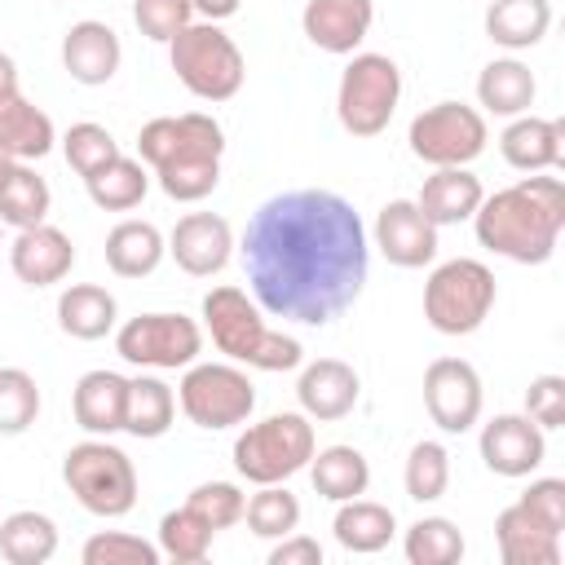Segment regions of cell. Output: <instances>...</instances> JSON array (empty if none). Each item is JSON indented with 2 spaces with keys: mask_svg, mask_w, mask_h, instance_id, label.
Wrapping results in <instances>:
<instances>
[{
  "mask_svg": "<svg viewBox=\"0 0 565 565\" xmlns=\"http://www.w3.org/2000/svg\"><path fill=\"white\" fill-rule=\"evenodd\" d=\"M212 525L194 512V508H172V512H163V521H159V552L168 556V561H177V565H199V561H207V552H212Z\"/></svg>",
  "mask_w": 565,
  "mask_h": 565,
  "instance_id": "d590c367",
  "label": "cell"
},
{
  "mask_svg": "<svg viewBox=\"0 0 565 565\" xmlns=\"http://www.w3.org/2000/svg\"><path fill=\"white\" fill-rule=\"evenodd\" d=\"M463 547L468 543L450 516H419L402 539V552L411 565H455L463 561Z\"/></svg>",
  "mask_w": 565,
  "mask_h": 565,
  "instance_id": "8d00e7d4",
  "label": "cell"
},
{
  "mask_svg": "<svg viewBox=\"0 0 565 565\" xmlns=\"http://www.w3.org/2000/svg\"><path fill=\"white\" fill-rule=\"evenodd\" d=\"M137 154L154 172L159 190L172 203H199L216 190L221 181V154H225V132L212 115L185 110V115H159L141 124L137 132Z\"/></svg>",
  "mask_w": 565,
  "mask_h": 565,
  "instance_id": "3957f363",
  "label": "cell"
},
{
  "mask_svg": "<svg viewBox=\"0 0 565 565\" xmlns=\"http://www.w3.org/2000/svg\"><path fill=\"white\" fill-rule=\"evenodd\" d=\"M525 415L547 433L565 424V380L561 375H534L525 388Z\"/></svg>",
  "mask_w": 565,
  "mask_h": 565,
  "instance_id": "f6af8a7d",
  "label": "cell"
},
{
  "mask_svg": "<svg viewBox=\"0 0 565 565\" xmlns=\"http://www.w3.org/2000/svg\"><path fill=\"white\" fill-rule=\"evenodd\" d=\"M115 318H119V305L97 282H71L57 296V327L71 340H102L115 331Z\"/></svg>",
  "mask_w": 565,
  "mask_h": 565,
  "instance_id": "f546056e",
  "label": "cell"
},
{
  "mask_svg": "<svg viewBox=\"0 0 565 565\" xmlns=\"http://www.w3.org/2000/svg\"><path fill=\"white\" fill-rule=\"evenodd\" d=\"M296 397H300V411H305L309 419L335 424V419H344V415L358 406L362 380H358V371H353L349 362H340V358H318V362H309V366L300 371Z\"/></svg>",
  "mask_w": 565,
  "mask_h": 565,
  "instance_id": "ffe728a7",
  "label": "cell"
},
{
  "mask_svg": "<svg viewBox=\"0 0 565 565\" xmlns=\"http://www.w3.org/2000/svg\"><path fill=\"white\" fill-rule=\"evenodd\" d=\"M238 4L243 0H190V9H194L199 22H225V18L238 13Z\"/></svg>",
  "mask_w": 565,
  "mask_h": 565,
  "instance_id": "c3c4849f",
  "label": "cell"
},
{
  "mask_svg": "<svg viewBox=\"0 0 565 565\" xmlns=\"http://www.w3.org/2000/svg\"><path fill=\"white\" fill-rule=\"evenodd\" d=\"M49 207H53L49 181L31 163H13V172L0 185V221L13 230H31L49 221Z\"/></svg>",
  "mask_w": 565,
  "mask_h": 565,
  "instance_id": "e575fe53",
  "label": "cell"
},
{
  "mask_svg": "<svg viewBox=\"0 0 565 565\" xmlns=\"http://www.w3.org/2000/svg\"><path fill=\"white\" fill-rule=\"evenodd\" d=\"M481 199H486V190L468 168H433V177H424V185L415 194V207L441 230V225L472 221Z\"/></svg>",
  "mask_w": 565,
  "mask_h": 565,
  "instance_id": "d4e9b609",
  "label": "cell"
},
{
  "mask_svg": "<svg viewBox=\"0 0 565 565\" xmlns=\"http://www.w3.org/2000/svg\"><path fill=\"white\" fill-rule=\"evenodd\" d=\"M521 503H525L539 521H547L552 530H565V481H561V477H539V481H530V486L521 490Z\"/></svg>",
  "mask_w": 565,
  "mask_h": 565,
  "instance_id": "bcb514c9",
  "label": "cell"
},
{
  "mask_svg": "<svg viewBox=\"0 0 565 565\" xmlns=\"http://www.w3.org/2000/svg\"><path fill=\"white\" fill-rule=\"evenodd\" d=\"M177 402L194 428L216 433L252 419L256 388L238 362H190L177 384Z\"/></svg>",
  "mask_w": 565,
  "mask_h": 565,
  "instance_id": "30bf717a",
  "label": "cell"
},
{
  "mask_svg": "<svg viewBox=\"0 0 565 565\" xmlns=\"http://www.w3.org/2000/svg\"><path fill=\"white\" fill-rule=\"evenodd\" d=\"M313 450H318V437H313L309 415L282 411L260 424H247L234 437V472L252 486H274V481L296 477L300 468H309Z\"/></svg>",
  "mask_w": 565,
  "mask_h": 565,
  "instance_id": "5b68a950",
  "label": "cell"
},
{
  "mask_svg": "<svg viewBox=\"0 0 565 565\" xmlns=\"http://www.w3.org/2000/svg\"><path fill=\"white\" fill-rule=\"evenodd\" d=\"M124 62V44L115 35V26L97 22V18H84V22H71L66 35H62V71L84 84V88H102L115 79Z\"/></svg>",
  "mask_w": 565,
  "mask_h": 565,
  "instance_id": "ac0fdd59",
  "label": "cell"
},
{
  "mask_svg": "<svg viewBox=\"0 0 565 565\" xmlns=\"http://www.w3.org/2000/svg\"><path fill=\"white\" fill-rule=\"evenodd\" d=\"M168 256L190 274V278H212L230 265L234 256V230L216 212H185L172 234H168Z\"/></svg>",
  "mask_w": 565,
  "mask_h": 565,
  "instance_id": "2e32d148",
  "label": "cell"
},
{
  "mask_svg": "<svg viewBox=\"0 0 565 565\" xmlns=\"http://www.w3.org/2000/svg\"><path fill=\"white\" fill-rule=\"evenodd\" d=\"M168 62L185 93H194L199 102H230L247 79V62L221 31V22H190L181 35H172Z\"/></svg>",
  "mask_w": 565,
  "mask_h": 565,
  "instance_id": "ba28073f",
  "label": "cell"
},
{
  "mask_svg": "<svg viewBox=\"0 0 565 565\" xmlns=\"http://www.w3.org/2000/svg\"><path fill=\"white\" fill-rule=\"evenodd\" d=\"M62 481L93 516H128L137 503V468L106 437H88L62 455Z\"/></svg>",
  "mask_w": 565,
  "mask_h": 565,
  "instance_id": "52a82bcc",
  "label": "cell"
},
{
  "mask_svg": "<svg viewBox=\"0 0 565 565\" xmlns=\"http://www.w3.org/2000/svg\"><path fill=\"white\" fill-rule=\"evenodd\" d=\"M402 486L415 503H433L450 486V450L441 441H415L402 468Z\"/></svg>",
  "mask_w": 565,
  "mask_h": 565,
  "instance_id": "f35d334b",
  "label": "cell"
},
{
  "mask_svg": "<svg viewBox=\"0 0 565 565\" xmlns=\"http://www.w3.org/2000/svg\"><path fill=\"white\" fill-rule=\"evenodd\" d=\"M84 190L102 212H132L150 190V172L141 159H128L119 150L110 163H102L93 177H84Z\"/></svg>",
  "mask_w": 565,
  "mask_h": 565,
  "instance_id": "1f68e13d",
  "label": "cell"
},
{
  "mask_svg": "<svg viewBox=\"0 0 565 565\" xmlns=\"http://www.w3.org/2000/svg\"><path fill=\"white\" fill-rule=\"evenodd\" d=\"M561 141L565 128L556 119H539V115H516L503 132H499V154L508 168L516 172H552L561 163Z\"/></svg>",
  "mask_w": 565,
  "mask_h": 565,
  "instance_id": "603a6c76",
  "label": "cell"
},
{
  "mask_svg": "<svg viewBox=\"0 0 565 565\" xmlns=\"http://www.w3.org/2000/svg\"><path fill=\"white\" fill-rule=\"evenodd\" d=\"M331 534H335V543H340L344 552H353V556H371V552H384V547L393 543V534H397V516H393V508L371 503V499L358 494V499H344V503L335 508Z\"/></svg>",
  "mask_w": 565,
  "mask_h": 565,
  "instance_id": "83f0119b",
  "label": "cell"
},
{
  "mask_svg": "<svg viewBox=\"0 0 565 565\" xmlns=\"http://www.w3.org/2000/svg\"><path fill=\"white\" fill-rule=\"evenodd\" d=\"M124 406H128V380L119 371H84L71 393V415L88 437L124 433Z\"/></svg>",
  "mask_w": 565,
  "mask_h": 565,
  "instance_id": "7402d4cb",
  "label": "cell"
},
{
  "mask_svg": "<svg viewBox=\"0 0 565 565\" xmlns=\"http://www.w3.org/2000/svg\"><path fill=\"white\" fill-rule=\"evenodd\" d=\"M375 22V0H305L300 9V31L313 49L349 57L358 44L371 35Z\"/></svg>",
  "mask_w": 565,
  "mask_h": 565,
  "instance_id": "e0dca14e",
  "label": "cell"
},
{
  "mask_svg": "<svg viewBox=\"0 0 565 565\" xmlns=\"http://www.w3.org/2000/svg\"><path fill=\"white\" fill-rule=\"evenodd\" d=\"M53 552H57L53 516L22 508V512H9L0 521V556L9 565H44V561H53Z\"/></svg>",
  "mask_w": 565,
  "mask_h": 565,
  "instance_id": "836d02e7",
  "label": "cell"
},
{
  "mask_svg": "<svg viewBox=\"0 0 565 565\" xmlns=\"http://www.w3.org/2000/svg\"><path fill=\"white\" fill-rule=\"evenodd\" d=\"M13 93H18V62L0 53V97H13Z\"/></svg>",
  "mask_w": 565,
  "mask_h": 565,
  "instance_id": "681fc988",
  "label": "cell"
},
{
  "mask_svg": "<svg viewBox=\"0 0 565 565\" xmlns=\"http://www.w3.org/2000/svg\"><path fill=\"white\" fill-rule=\"evenodd\" d=\"M243 521H247V530H252L256 539H282V534H291V530L300 525V499H296L282 481L260 486V490L247 499Z\"/></svg>",
  "mask_w": 565,
  "mask_h": 565,
  "instance_id": "74e56055",
  "label": "cell"
},
{
  "mask_svg": "<svg viewBox=\"0 0 565 565\" xmlns=\"http://www.w3.org/2000/svg\"><path fill=\"white\" fill-rule=\"evenodd\" d=\"M203 327L212 335V344L252 371H296L305 362V349L296 335L269 331L260 318V305L243 291V287H212L203 296Z\"/></svg>",
  "mask_w": 565,
  "mask_h": 565,
  "instance_id": "277c9868",
  "label": "cell"
},
{
  "mask_svg": "<svg viewBox=\"0 0 565 565\" xmlns=\"http://www.w3.org/2000/svg\"><path fill=\"white\" fill-rule=\"evenodd\" d=\"M84 565H159L163 552L159 543H146L141 534H124V530H102L84 543Z\"/></svg>",
  "mask_w": 565,
  "mask_h": 565,
  "instance_id": "b9f144b4",
  "label": "cell"
},
{
  "mask_svg": "<svg viewBox=\"0 0 565 565\" xmlns=\"http://www.w3.org/2000/svg\"><path fill=\"white\" fill-rule=\"evenodd\" d=\"M481 375L463 358H433L424 371V411L441 433H468L481 419Z\"/></svg>",
  "mask_w": 565,
  "mask_h": 565,
  "instance_id": "4fadbf2b",
  "label": "cell"
},
{
  "mask_svg": "<svg viewBox=\"0 0 565 565\" xmlns=\"http://www.w3.org/2000/svg\"><path fill=\"white\" fill-rule=\"evenodd\" d=\"M0 247H4V221H0Z\"/></svg>",
  "mask_w": 565,
  "mask_h": 565,
  "instance_id": "816d5d0a",
  "label": "cell"
},
{
  "mask_svg": "<svg viewBox=\"0 0 565 565\" xmlns=\"http://www.w3.org/2000/svg\"><path fill=\"white\" fill-rule=\"evenodd\" d=\"M406 141H411V154L428 168H468L472 159L486 154L490 128H486V115L477 106L437 102L411 119Z\"/></svg>",
  "mask_w": 565,
  "mask_h": 565,
  "instance_id": "8fae6325",
  "label": "cell"
},
{
  "mask_svg": "<svg viewBox=\"0 0 565 565\" xmlns=\"http://www.w3.org/2000/svg\"><path fill=\"white\" fill-rule=\"evenodd\" d=\"M494 300H499L494 274H490V265H481L472 256L441 260L424 282V318L441 335L481 331V322L490 318Z\"/></svg>",
  "mask_w": 565,
  "mask_h": 565,
  "instance_id": "8992f818",
  "label": "cell"
},
{
  "mask_svg": "<svg viewBox=\"0 0 565 565\" xmlns=\"http://www.w3.org/2000/svg\"><path fill=\"white\" fill-rule=\"evenodd\" d=\"M269 565H322V543L309 534H282L269 547Z\"/></svg>",
  "mask_w": 565,
  "mask_h": 565,
  "instance_id": "7dc6e473",
  "label": "cell"
},
{
  "mask_svg": "<svg viewBox=\"0 0 565 565\" xmlns=\"http://www.w3.org/2000/svg\"><path fill=\"white\" fill-rule=\"evenodd\" d=\"M243 269L265 313L327 327L366 287V225L335 190H282L252 212L243 230Z\"/></svg>",
  "mask_w": 565,
  "mask_h": 565,
  "instance_id": "6da1fadb",
  "label": "cell"
},
{
  "mask_svg": "<svg viewBox=\"0 0 565 565\" xmlns=\"http://www.w3.org/2000/svg\"><path fill=\"white\" fill-rule=\"evenodd\" d=\"M534 97H539V79L521 57H494L477 75V102L486 115H499V119L530 115Z\"/></svg>",
  "mask_w": 565,
  "mask_h": 565,
  "instance_id": "cb8c5ba5",
  "label": "cell"
},
{
  "mask_svg": "<svg viewBox=\"0 0 565 565\" xmlns=\"http://www.w3.org/2000/svg\"><path fill=\"white\" fill-rule=\"evenodd\" d=\"M552 31V0H490L486 9V35L508 49H534Z\"/></svg>",
  "mask_w": 565,
  "mask_h": 565,
  "instance_id": "f1b7e54d",
  "label": "cell"
},
{
  "mask_svg": "<svg viewBox=\"0 0 565 565\" xmlns=\"http://www.w3.org/2000/svg\"><path fill=\"white\" fill-rule=\"evenodd\" d=\"M477 243L503 260L516 265H543L552 260L561 230H565V185L561 177L530 172L516 185H503L486 194L472 212Z\"/></svg>",
  "mask_w": 565,
  "mask_h": 565,
  "instance_id": "7a4b0ae2",
  "label": "cell"
},
{
  "mask_svg": "<svg viewBox=\"0 0 565 565\" xmlns=\"http://www.w3.org/2000/svg\"><path fill=\"white\" fill-rule=\"evenodd\" d=\"M309 481L322 499L331 503H344V499H358L366 494L371 486V463L358 446H327V450H313L309 459Z\"/></svg>",
  "mask_w": 565,
  "mask_h": 565,
  "instance_id": "4dcf8cb0",
  "label": "cell"
},
{
  "mask_svg": "<svg viewBox=\"0 0 565 565\" xmlns=\"http://www.w3.org/2000/svg\"><path fill=\"white\" fill-rule=\"evenodd\" d=\"M132 22L146 40L172 44V35H181L194 22V9L190 0H132Z\"/></svg>",
  "mask_w": 565,
  "mask_h": 565,
  "instance_id": "ee69618b",
  "label": "cell"
},
{
  "mask_svg": "<svg viewBox=\"0 0 565 565\" xmlns=\"http://www.w3.org/2000/svg\"><path fill=\"white\" fill-rule=\"evenodd\" d=\"M115 353L141 371H185L203 353V327L185 313H137L115 331Z\"/></svg>",
  "mask_w": 565,
  "mask_h": 565,
  "instance_id": "7c38bea8",
  "label": "cell"
},
{
  "mask_svg": "<svg viewBox=\"0 0 565 565\" xmlns=\"http://www.w3.org/2000/svg\"><path fill=\"white\" fill-rule=\"evenodd\" d=\"M71 265H75V243L49 221L18 230V238L9 243V269L26 287H53L71 274Z\"/></svg>",
  "mask_w": 565,
  "mask_h": 565,
  "instance_id": "d6986e66",
  "label": "cell"
},
{
  "mask_svg": "<svg viewBox=\"0 0 565 565\" xmlns=\"http://www.w3.org/2000/svg\"><path fill=\"white\" fill-rule=\"evenodd\" d=\"M62 154L79 177H93L102 163H110L119 154V141L110 137V128H102L93 119H79L62 132Z\"/></svg>",
  "mask_w": 565,
  "mask_h": 565,
  "instance_id": "60d3db41",
  "label": "cell"
},
{
  "mask_svg": "<svg viewBox=\"0 0 565 565\" xmlns=\"http://www.w3.org/2000/svg\"><path fill=\"white\" fill-rule=\"evenodd\" d=\"M168 256V238L150 221H119L106 234V265L115 278H150Z\"/></svg>",
  "mask_w": 565,
  "mask_h": 565,
  "instance_id": "4316f807",
  "label": "cell"
},
{
  "mask_svg": "<svg viewBox=\"0 0 565 565\" xmlns=\"http://www.w3.org/2000/svg\"><path fill=\"white\" fill-rule=\"evenodd\" d=\"M375 247L397 269H424L437 260V225L415 207V199H388L375 216Z\"/></svg>",
  "mask_w": 565,
  "mask_h": 565,
  "instance_id": "5bb4252c",
  "label": "cell"
},
{
  "mask_svg": "<svg viewBox=\"0 0 565 565\" xmlns=\"http://www.w3.org/2000/svg\"><path fill=\"white\" fill-rule=\"evenodd\" d=\"M481 463L494 477H530L547 459V437L530 415H494L481 424Z\"/></svg>",
  "mask_w": 565,
  "mask_h": 565,
  "instance_id": "9a60e30c",
  "label": "cell"
},
{
  "mask_svg": "<svg viewBox=\"0 0 565 565\" xmlns=\"http://www.w3.org/2000/svg\"><path fill=\"white\" fill-rule=\"evenodd\" d=\"M494 543L503 565H556L561 561V530L539 521L521 499L494 516Z\"/></svg>",
  "mask_w": 565,
  "mask_h": 565,
  "instance_id": "44dd1931",
  "label": "cell"
},
{
  "mask_svg": "<svg viewBox=\"0 0 565 565\" xmlns=\"http://www.w3.org/2000/svg\"><path fill=\"white\" fill-rule=\"evenodd\" d=\"M185 508H194L212 530H230L243 521V508H247V494L234 486V481H203L190 490Z\"/></svg>",
  "mask_w": 565,
  "mask_h": 565,
  "instance_id": "7bdbcfd3",
  "label": "cell"
},
{
  "mask_svg": "<svg viewBox=\"0 0 565 565\" xmlns=\"http://www.w3.org/2000/svg\"><path fill=\"white\" fill-rule=\"evenodd\" d=\"M53 141H57V128L35 102H26L22 93L0 97V154L31 163V159H44Z\"/></svg>",
  "mask_w": 565,
  "mask_h": 565,
  "instance_id": "484cf974",
  "label": "cell"
},
{
  "mask_svg": "<svg viewBox=\"0 0 565 565\" xmlns=\"http://www.w3.org/2000/svg\"><path fill=\"white\" fill-rule=\"evenodd\" d=\"M177 419V393L159 375H137L128 380V406H124V433L154 441L172 428Z\"/></svg>",
  "mask_w": 565,
  "mask_h": 565,
  "instance_id": "d6a6232c",
  "label": "cell"
},
{
  "mask_svg": "<svg viewBox=\"0 0 565 565\" xmlns=\"http://www.w3.org/2000/svg\"><path fill=\"white\" fill-rule=\"evenodd\" d=\"M402 102V71L388 53H349L335 88V119L349 137H380Z\"/></svg>",
  "mask_w": 565,
  "mask_h": 565,
  "instance_id": "9c48e42d",
  "label": "cell"
},
{
  "mask_svg": "<svg viewBox=\"0 0 565 565\" xmlns=\"http://www.w3.org/2000/svg\"><path fill=\"white\" fill-rule=\"evenodd\" d=\"M40 415V384L22 366H0V437H18Z\"/></svg>",
  "mask_w": 565,
  "mask_h": 565,
  "instance_id": "ab89813d",
  "label": "cell"
},
{
  "mask_svg": "<svg viewBox=\"0 0 565 565\" xmlns=\"http://www.w3.org/2000/svg\"><path fill=\"white\" fill-rule=\"evenodd\" d=\"M13 163H18V159H9V154H0V185H4V177L13 172Z\"/></svg>",
  "mask_w": 565,
  "mask_h": 565,
  "instance_id": "f907efd6",
  "label": "cell"
}]
</instances>
